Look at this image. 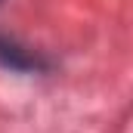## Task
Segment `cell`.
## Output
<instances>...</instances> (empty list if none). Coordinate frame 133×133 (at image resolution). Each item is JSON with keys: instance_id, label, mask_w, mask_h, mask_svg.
<instances>
[{"instance_id": "6da1fadb", "label": "cell", "mask_w": 133, "mask_h": 133, "mask_svg": "<svg viewBox=\"0 0 133 133\" xmlns=\"http://www.w3.org/2000/svg\"><path fill=\"white\" fill-rule=\"evenodd\" d=\"M0 62L6 68H16V71H34V68H43V62L31 56L28 50H22L19 43H12V40H6V37H0Z\"/></svg>"}]
</instances>
